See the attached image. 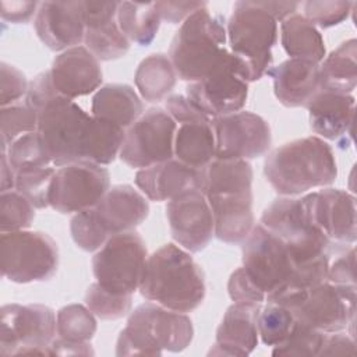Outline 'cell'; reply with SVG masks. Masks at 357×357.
I'll return each instance as SVG.
<instances>
[{
  "mask_svg": "<svg viewBox=\"0 0 357 357\" xmlns=\"http://www.w3.org/2000/svg\"><path fill=\"white\" fill-rule=\"evenodd\" d=\"M261 304L234 303L231 304L216 329L212 356L244 357L252 353L258 344V315Z\"/></svg>",
  "mask_w": 357,
  "mask_h": 357,
  "instance_id": "cell-26",
  "label": "cell"
},
{
  "mask_svg": "<svg viewBox=\"0 0 357 357\" xmlns=\"http://www.w3.org/2000/svg\"><path fill=\"white\" fill-rule=\"evenodd\" d=\"M176 128L177 123L166 110L151 107L126 131L120 159L135 169H145L172 159Z\"/></svg>",
  "mask_w": 357,
  "mask_h": 357,
  "instance_id": "cell-13",
  "label": "cell"
},
{
  "mask_svg": "<svg viewBox=\"0 0 357 357\" xmlns=\"http://www.w3.org/2000/svg\"><path fill=\"white\" fill-rule=\"evenodd\" d=\"M322 89L351 93L357 85V40L340 43L321 64Z\"/></svg>",
  "mask_w": 357,
  "mask_h": 357,
  "instance_id": "cell-32",
  "label": "cell"
},
{
  "mask_svg": "<svg viewBox=\"0 0 357 357\" xmlns=\"http://www.w3.org/2000/svg\"><path fill=\"white\" fill-rule=\"evenodd\" d=\"M50 77L57 92L68 99L92 93L103 79L99 60L84 46L60 53L53 60Z\"/></svg>",
  "mask_w": 357,
  "mask_h": 357,
  "instance_id": "cell-23",
  "label": "cell"
},
{
  "mask_svg": "<svg viewBox=\"0 0 357 357\" xmlns=\"http://www.w3.org/2000/svg\"><path fill=\"white\" fill-rule=\"evenodd\" d=\"M85 304L100 319H119L130 312L132 296L112 293L95 282L86 289Z\"/></svg>",
  "mask_w": 357,
  "mask_h": 357,
  "instance_id": "cell-41",
  "label": "cell"
},
{
  "mask_svg": "<svg viewBox=\"0 0 357 357\" xmlns=\"http://www.w3.org/2000/svg\"><path fill=\"white\" fill-rule=\"evenodd\" d=\"M144 112L135 91L127 84H107L92 98V116L119 124L123 128L134 124Z\"/></svg>",
  "mask_w": 357,
  "mask_h": 357,
  "instance_id": "cell-29",
  "label": "cell"
},
{
  "mask_svg": "<svg viewBox=\"0 0 357 357\" xmlns=\"http://www.w3.org/2000/svg\"><path fill=\"white\" fill-rule=\"evenodd\" d=\"M326 333L296 321L283 342L273 346L275 357H312L319 356Z\"/></svg>",
  "mask_w": 357,
  "mask_h": 357,
  "instance_id": "cell-36",
  "label": "cell"
},
{
  "mask_svg": "<svg viewBox=\"0 0 357 357\" xmlns=\"http://www.w3.org/2000/svg\"><path fill=\"white\" fill-rule=\"evenodd\" d=\"M145 241L137 231L112 236L93 255L92 272L96 282L116 294H130L138 290L145 265Z\"/></svg>",
  "mask_w": 357,
  "mask_h": 357,
  "instance_id": "cell-10",
  "label": "cell"
},
{
  "mask_svg": "<svg viewBox=\"0 0 357 357\" xmlns=\"http://www.w3.org/2000/svg\"><path fill=\"white\" fill-rule=\"evenodd\" d=\"M52 354L54 356H91L93 354V350L88 342L84 343H75V342H67L60 337L54 339L50 343Z\"/></svg>",
  "mask_w": 357,
  "mask_h": 357,
  "instance_id": "cell-50",
  "label": "cell"
},
{
  "mask_svg": "<svg viewBox=\"0 0 357 357\" xmlns=\"http://www.w3.org/2000/svg\"><path fill=\"white\" fill-rule=\"evenodd\" d=\"M326 280L339 286H356V250L351 247L349 251L337 257L328 268Z\"/></svg>",
  "mask_w": 357,
  "mask_h": 357,
  "instance_id": "cell-45",
  "label": "cell"
},
{
  "mask_svg": "<svg viewBox=\"0 0 357 357\" xmlns=\"http://www.w3.org/2000/svg\"><path fill=\"white\" fill-rule=\"evenodd\" d=\"M356 300V286H339L325 280L311 287L290 311L297 322L333 333L353 326Z\"/></svg>",
  "mask_w": 357,
  "mask_h": 357,
  "instance_id": "cell-15",
  "label": "cell"
},
{
  "mask_svg": "<svg viewBox=\"0 0 357 357\" xmlns=\"http://www.w3.org/2000/svg\"><path fill=\"white\" fill-rule=\"evenodd\" d=\"M39 3L36 1H1L0 14L4 21L22 24L28 22L38 11Z\"/></svg>",
  "mask_w": 357,
  "mask_h": 357,
  "instance_id": "cell-48",
  "label": "cell"
},
{
  "mask_svg": "<svg viewBox=\"0 0 357 357\" xmlns=\"http://www.w3.org/2000/svg\"><path fill=\"white\" fill-rule=\"evenodd\" d=\"M172 237L188 252L202 251L215 234L211 206L201 190L187 191L167 202Z\"/></svg>",
  "mask_w": 357,
  "mask_h": 357,
  "instance_id": "cell-18",
  "label": "cell"
},
{
  "mask_svg": "<svg viewBox=\"0 0 357 357\" xmlns=\"http://www.w3.org/2000/svg\"><path fill=\"white\" fill-rule=\"evenodd\" d=\"M116 18L126 38L139 46H148L155 39L160 25L155 3L121 1Z\"/></svg>",
  "mask_w": 357,
  "mask_h": 357,
  "instance_id": "cell-33",
  "label": "cell"
},
{
  "mask_svg": "<svg viewBox=\"0 0 357 357\" xmlns=\"http://www.w3.org/2000/svg\"><path fill=\"white\" fill-rule=\"evenodd\" d=\"M15 187V172L11 167L6 151H1V172H0V190L1 192L10 191Z\"/></svg>",
  "mask_w": 357,
  "mask_h": 357,
  "instance_id": "cell-52",
  "label": "cell"
},
{
  "mask_svg": "<svg viewBox=\"0 0 357 357\" xmlns=\"http://www.w3.org/2000/svg\"><path fill=\"white\" fill-rule=\"evenodd\" d=\"M252 167L243 159H213L202 169V187L213 216L215 236L243 243L254 227Z\"/></svg>",
  "mask_w": 357,
  "mask_h": 357,
  "instance_id": "cell-1",
  "label": "cell"
},
{
  "mask_svg": "<svg viewBox=\"0 0 357 357\" xmlns=\"http://www.w3.org/2000/svg\"><path fill=\"white\" fill-rule=\"evenodd\" d=\"M227 291H229V297L234 303L262 304L265 301V294L248 278L243 266L236 269L230 275L227 282Z\"/></svg>",
  "mask_w": 357,
  "mask_h": 357,
  "instance_id": "cell-44",
  "label": "cell"
},
{
  "mask_svg": "<svg viewBox=\"0 0 357 357\" xmlns=\"http://www.w3.org/2000/svg\"><path fill=\"white\" fill-rule=\"evenodd\" d=\"M266 74L273 81L275 96L286 107H307L322 89L321 66L310 60L287 59Z\"/></svg>",
  "mask_w": 357,
  "mask_h": 357,
  "instance_id": "cell-25",
  "label": "cell"
},
{
  "mask_svg": "<svg viewBox=\"0 0 357 357\" xmlns=\"http://www.w3.org/2000/svg\"><path fill=\"white\" fill-rule=\"evenodd\" d=\"M216 159H255L268 152L272 135L266 120L252 112L212 119Z\"/></svg>",
  "mask_w": 357,
  "mask_h": 357,
  "instance_id": "cell-17",
  "label": "cell"
},
{
  "mask_svg": "<svg viewBox=\"0 0 357 357\" xmlns=\"http://www.w3.org/2000/svg\"><path fill=\"white\" fill-rule=\"evenodd\" d=\"M166 110L176 123H184L190 120L209 117L201 112L187 96L173 95L166 99Z\"/></svg>",
  "mask_w": 357,
  "mask_h": 357,
  "instance_id": "cell-47",
  "label": "cell"
},
{
  "mask_svg": "<svg viewBox=\"0 0 357 357\" xmlns=\"http://www.w3.org/2000/svg\"><path fill=\"white\" fill-rule=\"evenodd\" d=\"M134 81L146 102H159L176 86L177 73L169 56L153 53L138 64Z\"/></svg>",
  "mask_w": 357,
  "mask_h": 357,
  "instance_id": "cell-31",
  "label": "cell"
},
{
  "mask_svg": "<svg viewBox=\"0 0 357 357\" xmlns=\"http://www.w3.org/2000/svg\"><path fill=\"white\" fill-rule=\"evenodd\" d=\"M135 184L151 201H170L187 191L201 190L202 169L190 167L172 158L138 170Z\"/></svg>",
  "mask_w": 357,
  "mask_h": 357,
  "instance_id": "cell-27",
  "label": "cell"
},
{
  "mask_svg": "<svg viewBox=\"0 0 357 357\" xmlns=\"http://www.w3.org/2000/svg\"><path fill=\"white\" fill-rule=\"evenodd\" d=\"M296 319L286 307L268 303L258 315V336L266 346H276L286 339Z\"/></svg>",
  "mask_w": 357,
  "mask_h": 357,
  "instance_id": "cell-40",
  "label": "cell"
},
{
  "mask_svg": "<svg viewBox=\"0 0 357 357\" xmlns=\"http://www.w3.org/2000/svg\"><path fill=\"white\" fill-rule=\"evenodd\" d=\"M96 328L93 312L81 304L66 305L56 315V335L67 342H89L96 333Z\"/></svg>",
  "mask_w": 357,
  "mask_h": 357,
  "instance_id": "cell-34",
  "label": "cell"
},
{
  "mask_svg": "<svg viewBox=\"0 0 357 357\" xmlns=\"http://www.w3.org/2000/svg\"><path fill=\"white\" fill-rule=\"evenodd\" d=\"M28 81L22 71L17 67L1 63L0 64V103L1 107L10 106L21 99L28 92Z\"/></svg>",
  "mask_w": 357,
  "mask_h": 357,
  "instance_id": "cell-43",
  "label": "cell"
},
{
  "mask_svg": "<svg viewBox=\"0 0 357 357\" xmlns=\"http://www.w3.org/2000/svg\"><path fill=\"white\" fill-rule=\"evenodd\" d=\"M303 201L312 225L329 241H356V198L351 194L340 188H325L304 195Z\"/></svg>",
  "mask_w": 357,
  "mask_h": 357,
  "instance_id": "cell-19",
  "label": "cell"
},
{
  "mask_svg": "<svg viewBox=\"0 0 357 357\" xmlns=\"http://www.w3.org/2000/svg\"><path fill=\"white\" fill-rule=\"evenodd\" d=\"M192 336L190 317L149 301L130 314L126 328L119 335L116 354L160 356L165 350L178 353L190 346Z\"/></svg>",
  "mask_w": 357,
  "mask_h": 357,
  "instance_id": "cell-5",
  "label": "cell"
},
{
  "mask_svg": "<svg viewBox=\"0 0 357 357\" xmlns=\"http://www.w3.org/2000/svg\"><path fill=\"white\" fill-rule=\"evenodd\" d=\"M257 4L276 21H283L284 18L296 14V10L300 6L297 1H257Z\"/></svg>",
  "mask_w": 357,
  "mask_h": 357,
  "instance_id": "cell-51",
  "label": "cell"
},
{
  "mask_svg": "<svg viewBox=\"0 0 357 357\" xmlns=\"http://www.w3.org/2000/svg\"><path fill=\"white\" fill-rule=\"evenodd\" d=\"M174 134V155L181 163L204 169L215 159V134L211 117L178 123Z\"/></svg>",
  "mask_w": 357,
  "mask_h": 357,
  "instance_id": "cell-28",
  "label": "cell"
},
{
  "mask_svg": "<svg viewBox=\"0 0 357 357\" xmlns=\"http://www.w3.org/2000/svg\"><path fill=\"white\" fill-rule=\"evenodd\" d=\"M185 96L212 119L240 112L248 96L244 66L231 54L230 60L215 73L191 82L185 89Z\"/></svg>",
  "mask_w": 357,
  "mask_h": 357,
  "instance_id": "cell-16",
  "label": "cell"
},
{
  "mask_svg": "<svg viewBox=\"0 0 357 357\" xmlns=\"http://www.w3.org/2000/svg\"><path fill=\"white\" fill-rule=\"evenodd\" d=\"M56 335L54 311L43 304H4L0 319V354L53 356Z\"/></svg>",
  "mask_w": 357,
  "mask_h": 357,
  "instance_id": "cell-9",
  "label": "cell"
},
{
  "mask_svg": "<svg viewBox=\"0 0 357 357\" xmlns=\"http://www.w3.org/2000/svg\"><path fill=\"white\" fill-rule=\"evenodd\" d=\"M33 26L42 43L53 52L79 46L85 36L84 1L39 3Z\"/></svg>",
  "mask_w": 357,
  "mask_h": 357,
  "instance_id": "cell-20",
  "label": "cell"
},
{
  "mask_svg": "<svg viewBox=\"0 0 357 357\" xmlns=\"http://www.w3.org/2000/svg\"><path fill=\"white\" fill-rule=\"evenodd\" d=\"M354 105L351 93L321 89L307 105L310 127L315 134L347 148L351 141Z\"/></svg>",
  "mask_w": 357,
  "mask_h": 357,
  "instance_id": "cell-24",
  "label": "cell"
},
{
  "mask_svg": "<svg viewBox=\"0 0 357 357\" xmlns=\"http://www.w3.org/2000/svg\"><path fill=\"white\" fill-rule=\"evenodd\" d=\"M156 11L160 20L169 24H178L199 8L206 7L205 1H156Z\"/></svg>",
  "mask_w": 357,
  "mask_h": 357,
  "instance_id": "cell-46",
  "label": "cell"
},
{
  "mask_svg": "<svg viewBox=\"0 0 357 357\" xmlns=\"http://www.w3.org/2000/svg\"><path fill=\"white\" fill-rule=\"evenodd\" d=\"M38 132L54 166L85 160L93 116L59 92L36 109Z\"/></svg>",
  "mask_w": 357,
  "mask_h": 357,
  "instance_id": "cell-6",
  "label": "cell"
},
{
  "mask_svg": "<svg viewBox=\"0 0 357 357\" xmlns=\"http://www.w3.org/2000/svg\"><path fill=\"white\" fill-rule=\"evenodd\" d=\"M92 219L109 240L112 236L131 231L139 226L149 213V204L142 194L128 184L113 185L102 199L89 208Z\"/></svg>",
  "mask_w": 357,
  "mask_h": 357,
  "instance_id": "cell-21",
  "label": "cell"
},
{
  "mask_svg": "<svg viewBox=\"0 0 357 357\" xmlns=\"http://www.w3.org/2000/svg\"><path fill=\"white\" fill-rule=\"evenodd\" d=\"M3 278L14 283L45 282L59 268L57 243L43 231H8L0 237Z\"/></svg>",
  "mask_w": 357,
  "mask_h": 357,
  "instance_id": "cell-8",
  "label": "cell"
},
{
  "mask_svg": "<svg viewBox=\"0 0 357 357\" xmlns=\"http://www.w3.org/2000/svg\"><path fill=\"white\" fill-rule=\"evenodd\" d=\"M241 255L245 273L265 294V300L286 286L301 265L290 248L262 225L254 226L243 240Z\"/></svg>",
  "mask_w": 357,
  "mask_h": 357,
  "instance_id": "cell-11",
  "label": "cell"
},
{
  "mask_svg": "<svg viewBox=\"0 0 357 357\" xmlns=\"http://www.w3.org/2000/svg\"><path fill=\"white\" fill-rule=\"evenodd\" d=\"M86 49L103 61L123 57L130 49V40L117 24V1H84Z\"/></svg>",
  "mask_w": 357,
  "mask_h": 357,
  "instance_id": "cell-22",
  "label": "cell"
},
{
  "mask_svg": "<svg viewBox=\"0 0 357 357\" xmlns=\"http://www.w3.org/2000/svg\"><path fill=\"white\" fill-rule=\"evenodd\" d=\"M110 174L102 165L79 160L56 170L49 205L60 213H78L93 208L110 188Z\"/></svg>",
  "mask_w": 357,
  "mask_h": 357,
  "instance_id": "cell-14",
  "label": "cell"
},
{
  "mask_svg": "<svg viewBox=\"0 0 357 357\" xmlns=\"http://www.w3.org/2000/svg\"><path fill=\"white\" fill-rule=\"evenodd\" d=\"M356 3L351 1H305L303 4L305 18L311 21L314 25H318L319 28H331L335 25L342 24L349 14L351 13V7Z\"/></svg>",
  "mask_w": 357,
  "mask_h": 357,
  "instance_id": "cell-42",
  "label": "cell"
},
{
  "mask_svg": "<svg viewBox=\"0 0 357 357\" xmlns=\"http://www.w3.org/2000/svg\"><path fill=\"white\" fill-rule=\"evenodd\" d=\"M356 344L353 336L344 333L326 335L319 356H354Z\"/></svg>",
  "mask_w": 357,
  "mask_h": 357,
  "instance_id": "cell-49",
  "label": "cell"
},
{
  "mask_svg": "<svg viewBox=\"0 0 357 357\" xmlns=\"http://www.w3.org/2000/svg\"><path fill=\"white\" fill-rule=\"evenodd\" d=\"M230 53L244 66L247 81H258L271 68L278 21L257 1H236L226 26Z\"/></svg>",
  "mask_w": 357,
  "mask_h": 357,
  "instance_id": "cell-7",
  "label": "cell"
},
{
  "mask_svg": "<svg viewBox=\"0 0 357 357\" xmlns=\"http://www.w3.org/2000/svg\"><path fill=\"white\" fill-rule=\"evenodd\" d=\"M264 176L279 195L294 197L332 184L337 177V166L331 145L310 135L286 142L268 153Z\"/></svg>",
  "mask_w": 357,
  "mask_h": 357,
  "instance_id": "cell-3",
  "label": "cell"
},
{
  "mask_svg": "<svg viewBox=\"0 0 357 357\" xmlns=\"http://www.w3.org/2000/svg\"><path fill=\"white\" fill-rule=\"evenodd\" d=\"M280 42L290 59L319 63L325 59L324 38L317 26L301 14H293L280 24Z\"/></svg>",
  "mask_w": 357,
  "mask_h": 357,
  "instance_id": "cell-30",
  "label": "cell"
},
{
  "mask_svg": "<svg viewBox=\"0 0 357 357\" xmlns=\"http://www.w3.org/2000/svg\"><path fill=\"white\" fill-rule=\"evenodd\" d=\"M56 169L52 166L26 169L15 173V190L22 194L35 208L43 209L49 205L50 185Z\"/></svg>",
  "mask_w": 357,
  "mask_h": 357,
  "instance_id": "cell-37",
  "label": "cell"
},
{
  "mask_svg": "<svg viewBox=\"0 0 357 357\" xmlns=\"http://www.w3.org/2000/svg\"><path fill=\"white\" fill-rule=\"evenodd\" d=\"M35 219V206L17 190L0 194V230L1 233L28 229Z\"/></svg>",
  "mask_w": 357,
  "mask_h": 357,
  "instance_id": "cell-39",
  "label": "cell"
},
{
  "mask_svg": "<svg viewBox=\"0 0 357 357\" xmlns=\"http://www.w3.org/2000/svg\"><path fill=\"white\" fill-rule=\"evenodd\" d=\"M225 18L206 7L187 17L173 36L169 57L183 81L197 82L225 66L231 53L226 47Z\"/></svg>",
  "mask_w": 357,
  "mask_h": 357,
  "instance_id": "cell-4",
  "label": "cell"
},
{
  "mask_svg": "<svg viewBox=\"0 0 357 357\" xmlns=\"http://www.w3.org/2000/svg\"><path fill=\"white\" fill-rule=\"evenodd\" d=\"M259 225L278 236L298 264L310 262L322 254L331 241L312 225L303 197H282L266 206Z\"/></svg>",
  "mask_w": 357,
  "mask_h": 357,
  "instance_id": "cell-12",
  "label": "cell"
},
{
  "mask_svg": "<svg viewBox=\"0 0 357 357\" xmlns=\"http://www.w3.org/2000/svg\"><path fill=\"white\" fill-rule=\"evenodd\" d=\"M138 290L148 301L185 314L202 304L205 275L187 250L169 243L148 257Z\"/></svg>",
  "mask_w": 357,
  "mask_h": 357,
  "instance_id": "cell-2",
  "label": "cell"
},
{
  "mask_svg": "<svg viewBox=\"0 0 357 357\" xmlns=\"http://www.w3.org/2000/svg\"><path fill=\"white\" fill-rule=\"evenodd\" d=\"M38 131V114L26 103L10 105L0 112L1 151L24 134Z\"/></svg>",
  "mask_w": 357,
  "mask_h": 357,
  "instance_id": "cell-38",
  "label": "cell"
},
{
  "mask_svg": "<svg viewBox=\"0 0 357 357\" xmlns=\"http://www.w3.org/2000/svg\"><path fill=\"white\" fill-rule=\"evenodd\" d=\"M6 153L15 173L26 169L45 167L52 163L50 156L38 131L28 132L17 138L7 146Z\"/></svg>",
  "mask_w": 357,
  "mask_h": 357,
  "instance_id": "cell-35",
  "label": "cell"
}]
</instances>
